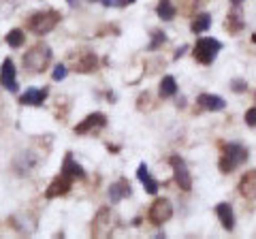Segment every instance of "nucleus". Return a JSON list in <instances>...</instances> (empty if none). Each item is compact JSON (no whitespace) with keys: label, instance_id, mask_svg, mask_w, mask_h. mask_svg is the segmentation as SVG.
I'll list each match as a JSON object with an SVG mask.
<instances>
[{"label":"nucleus","instance_id":"nucleus-28","mask_svg":"<svg viewBox=\"0 0 256 239\" xmlns=\"http://www.w3.org/2000/svg\"><path fill=\"white\" fill-rule=\"evenodd\" d=\"M246 124L248 126H256V107L246 111Z\"/></svg>","mask_w":256,"mask_h":239},{"label":"nucleus","instance_id":"nucleus-18","mask_svg":"<svg viewBox=\"0 0 256 239\" xmlns=\"http://www.w3.org/2000/svg\"><path fill=\"white\" fill-rule=\"evenodd\" d=\"M130 184H128L126 180H120L118 184H114L109 188V201L111 203H118V201H122L124 196H130Z\"/></svg>","mask_w":256,"mask_h":239},{"label":"nucleus","instance_id":"nucleus-26","mask_svg":"<svg viewBox=\"0 0 256 239\" xmlns=\"http://www.w3.org/2000/svg\"><path fill=\"white\" fill-rule=\"evenodd\" d=\"M166 41V36H164V32H160V30H154V32H152V43H150V50L152 52H156L160 45H162Z\"/></svg>","mask_w":256,"mask_h":239},{"label":"nucleus","instance_id":"nucleus-25","mask_svg":"<svg viewBox=\"0 0 256 239\" xmlns=\"http://www.w3.org/2000/svg\"><path fill=\"white\" fill-rule=\"evenodd\" d=\"M24 41H26V36H24V32H22L20 28H15V30H11V32L6 34V43H9L11 47H15V50H18V47H22Z\"/></svg>","mask_w":256,"mask_h":239},{"label":"nucleus","instance_id":"nucleus-16","mask_svg":"<svg viewBox=\"0 0 256 239\" xmlns=\"http://www.w3.org/2000/svg\"><path fill=\"white\" fill-rule=\"evenodd\" d=\"M47 98V90L43 88V90H36V88H30V90H26L20 96V102L22 105H43V100Z\"/></svg>","mask_w":256,"mask_h":239},{"label":"nucleus","instance_id":"nucleus-6","mask_svg":"<svg viewBox=\"0 0 256 239\" xmlns=\"http://www.w3.org/2000/svg\"><path fill=\"white\" fill-rule=\"evenodd\" d=\"M171 216H173V205H171L169 198H156V201L152 203L150 212H148L150 222L156 224V226L164 224L166 220H171Z\"/></svg>","mask_w":256,"mask_h":239},{"label":"nucleus","instance_id":"nucleus-2","mask_svg":"<svg viewBox=\"0 0 256 239\" xmlns=\"http://www.w3.org/2000/svg\"><path fill=\"white\" fill-rule=\"evenodd\" d=\"M52 60V50L47 45H34L28 54H24V68H28L30 73H43Z\"/></svg>","mask_w":256,"mask_h":239},{"label":"nucleus","instance_id":"nucleus-21","mask_svg":"<svg viewBox=\"0 0 256 239\" xmlns=\"http://www.w3.org/2000/svg\"><path fill=\"white\" fill-rule=\"evenodd\" d=\"M178 92V84H175V77H171V75H166V77H162V82H160V88H158V94L162 98H169V96H173V94Z\"/></svg>","mask_w":256,"mask_h":239},{"label":"nucleus","instance_id":"nucleus-17","mask_svg":"<svg viewBox=\"0 0 256 239\" xmlns=\"http://www.w3.org/2000/svg\"><path fill=\"white\" fill-rule=\"evenodd\" d=\"M34 164H36V158L32 156L30 152H24L22 156L15 158V162H13L15 173H18V175H28V173L32 171V166H34Z\"/></svg>","mask_w":256,"mask_h":239},{"label":"nucleus","instance_id":"nucleus-10","mask_svg":"<svg viewBox=\"0 0 256 239\" xmlns=\"http://www.w3.org/2000/svg\"><path fill=\"white\" fill-rule=\"evenodd\" d=\"M0 84L2 88H6L9 92H18V82H15V64L11 58H6L2 62V70H0Z\"/></svg>","mask_w":256,"mask_h":239},{"label":"nucleus","instance_id":"nucleus-1","mask_svg":"<svg viewBox=\"0 0 256 239\" xmlns=\"http://www.w3.org/2000/svg\"><path fill=\"white\" fill-rule=\"evenodd\" d=\"M60 24V13L58 11H38V13H32L28 22H26V28L34 34H47Z\"/></svg>","mask_w":256,"mask_h":239},{"label":"nucleus","instance_id":"nucleus-7","mask_svg":"<svg viewBox=\"0 0 256 239\" xmlns=\"http://www.w3.org/2000/svg\"><path fill=\"white\" fill-rule=\"evenodd\" d=\"M169 162L173 166V178H175V184H178L182 190H190L192 188V178L188 173V166H186V160L182 156H171Z\"/></svg>","mask_w":256,"mask_h":239},{"label":"nucleus","instance_id":"nucleus-34","mask_svg":"<svg viewBox=\"0 0 256 239\" xmlns=\"http://www.w3.org/2000/svg\"><path fill=\"white\" fill-rule=\"evenodd\" d=\"M90 2H96V0H90Z\"/></svg>","mask_w":256,"mask_h":239},{"label":"nucleus","instance_id":"nucleus-33","mask_svg":"<svg viewBox=\"0 0 256 239\" xmlns=\"http://www.w3.org/2000/svg\"><path fill=\"white\" fill-rule=\"evenodd\" d=\"M68 4H70V6H75V4H77V0H68Z\"/></svg>","mask_w":256,"mask_h":239},{"label":"nucleus","instance_id":"nucleus-13","mask_svg":"<svg viewBox=\"0 0 256 239\" xmlns=\"http://www.w3.org/2000/svg\"><path fill=\"white\" fill-rule=\"evenodd\" d=\"M60 173H66V175H70L73 180H84L86 178V171L82 169V164L79 162H75V158H73V154H66L64 156V162H62V169H60Z\"/></svg>","mask_w":256,"mask_h":239},{"label":"nucleus","instance_id":"nucleus-5","mask_svg":"<svg viewBox=\"0 0 256 239\" xmlns=\"http://www.w3.org/2000/svg\"><path fill=\"white\" fill-rule=\"evenodd\" d=\"M118 228V216L109 207H102L96 214V218L92 222V235L94 237H109Z\"/></svg>","mask_w":256,"mask_h":239},{"label":"nucleus","instance_id":"nucleus-20","mask_svg":"<svg viewBox=\"0 0 256 239\" xmlns=\"http://www.w3.org/2000/svg\"><path fill=\"white\" fill-rule=\"evenodd\" d=\"M212 26V15L210 13H198L194 20H192V26H190V30L194 34H198V32H205L207 28Z\"/></svg>","mask_w":256,"mask_h":239},{"label":"nucleus","instance_id":"nucleus-11","mask_svg":"<svg viewBox=\"0 0 256 239\" xmlns=\"http://www.w3.org/2000/svg\"><path fill=\"white\" fill-rule=\"evenodd\" d=\"M239 192H242V196L250 198V201L256 198V169L242 175V180H239Z\"/></svg>","mask_w":256,"mask_h":239},{"label":"nucleus","instance_id":"nucleus-31","mask_svg":"<svg viewBox=\"0 0 256 239\" xmlns=\"http://www.w3.org/2000/svg\"><path fill=\"white\" fill-rule=\"evenodd\" d=\"M100 2L105 4V6H114V2H116V0H100Z\"/></svg>","mask_w":256,"mask_h":239},{"label":"nucleus","instance_id":"nucleus-27","mask_svg":"<svg viewBox=\"0 0 256 239\" xmlns=\"http://www.w3.org/2000/svg\"><path fill=\"white\" fill-rule=\"evenodd\" d=\"M66 73H68V68L64 66V64H58L54 68V73H52V77H54V82H62L64 77H66Z\"/></svg>","mask_w":256,"mask_h":239},{"label":"nucleus","instance_id":"nucleus-15","mask_svg":"<svg viewBox=\"0 0 256 239\" xmlns=\"http://www.w3.org/2000/svg\"><path fill=\"white\" fill-rule=\"evenodd\" d=\"M137 178H139V182L143 184V188H146V192H150V194H156V192H158V182L150 175L148 164H146V162H141V164H139V169H137Z\"/></svg>","mask_w":256,"mask_h":239},{"label":"nucleus","instance_id":"nucleus-9","mask_svg":"<svg viewBox=\"0 0 256 239\" xmlns=\"http://www.w3.org/2000/svg\"><path fill=\"white\" fill-rule=\"evenodd\" d=\"M105 126H107V118L105 116H102V114H92V116H88L82 124L75 126V134H88L92 130L105 128Z\"/></svg>","mask_w":256,"mask_h":239},{"label":"nucleus","instance_id":"nucleus-3","mask_svg":"<svg viewBox=\"0 0 256 239\" xmlns=\"http://www.w3.org/2000/svg\"><path fill=\"white\" fill-rule=\"evenodd\" d=\"M248 158H250V152H248L244 146H239V143H230V146L224 148V154L220 158V171L222 173H233L235 166L244 164Z\"/></svg>","mask_w":256,"mask_h":239},{"label":"nucleus","instance_id":"nucleus-8","mask_svg":"<svg viewBox=\"0 0 256 239\" xmlns=\"http://www.w3.org/2000/svg\"><path fill=\"white\" fill-rule=\"evenodd\" d=\"M70 186H73V178H70V175H66V173H60L58 178H56L52 184H50V188L45 190V196H47V198L62 196V194L68 192Z\"/></svg>","mask_w":256,"mask_h":239},{"label":"nucleus","instance_id":"nucleus-4","mask_svg":"<svg viewBox=\"0 0 256 239\" xmlns=\"http://www.w3.org/2000/svg\"><path fill=\"white\" fill-rule=\"evenodd\" d=\"M222 50V43L218 41V38H198L194 50H192V56H194L196 62H201V64H212V62L218 58V54Z\"/></svg>","mask_w":256,"mask_h":239},{"label":"nucleus","instance_id":"nucleus-32","mask_svg":"<svg viewBox=\"0 0 256 239\" xmlns=\"http://www.w3.org/2000/svg\"><path fill=\"white\" fill-rule=\"evenodd\" d=\"M242 2H244V0H233V4H235V6H239Z\"/></svg>","mask_w":256,"mask_h":239},{"label":"nucleus","instance_id":"nucleus-24","mask_svg":"<svg viewBox=\"0 0 256 239\" xmlns=\"http://www.w3.org/2000/svg\"><path fill=\"white\" fill-rule=\"evenodd\" d=\"M205 2L207 0H182L180 9H182V13H186V15H194L198 11V6H203Z\"/></svg>","mask_w":256,"mask_h":239},{"label":"nucleus","instance_id":"nucleus-30","mask_svg":"<svg viewBox=\"0 0 256 239\" xmlns=\"http://www.w3.org/2000/svg\"><path fill=\"white\" fill-rule=\"evenodd\" d=\"M132 2H137V0H116L114 6H126V4H132Z\"/></svg>","mask_w":256,"mask_h":239},{"label":"nucleus","instance_id":"nucleus-29","mask_svg":"<svg viewBox=\"0 0 256 239\" xmlns=\"http://www.w3.org/2000/svg\"><path fill=\"white\" fill-rule=\"evenodd\" d=\"M246 88H248V86H246L244 82H233V90H235V92H244Z\"/></svg>","mask_w":256,"mask_h":239},{"label":"nucleus","instance_id":"nucleus-14","mask_svg":"<svg viewBox=\"0 0 256 239\" xmlns=\"http://www.w3.org/2000/svg\"><path fill=\"white\" fill-rule=\"evenodd\" d=\"M196 102L207 111H222L226 107V100L222 96H216V94H201V96L196 98Z\"/></svg>","mask_w":256,"mask_h":239},{"label":"nucleus","instance_id":"nucleus-12","mask_svg":"<svg viewBox=\"0 0 256 239\" xmlns=\"http://www.w3.org/2000/svg\"><path fill=\"white\" fill-rule=\"evenodd\" d=\"M96 66H98V58H96L92 52H84L75 60V70L77 73H92Z\"/></svg>","mask_w":256,"mask_h":239},{"label":"nucleus","instance_id":"nucleus-19","mask_svg":"<svg viewBox=\"0 0 256 239\" xmlns=\"http://www.w3.org/2000/svg\"><path fill=\"white\" fill-rule=\"evenodd\" d=\"M216 214H218L222 226L226 228V230H233L235 228V216H233V210H230L228 203H220L218 207H216Z\"/></svg>","mask_w":256,"mask_h":239},{"label":"nucleus","instance_id":"nucleus-22","mask_svg":"<svg viewBox=\"0 0 256 239\" xmlns=\"http://www.w3.org/2000/svg\"><path fill=\"white\" fill-rule=\"evenodd\" d=\"M158 18L160 20H164V22H169V20H173L175 18V6L171 4V0H160V4H158Z\"/></svg>","mask_w":256,"mask_h":239},{"label":"nucleus","instance_id":"nucleus-23","mask_svg":"<svg viewBox=\"0 0 256 239\" xmlns=\"http://www.w3.org/2000/svg\"><path fill=\"white\" fill-rule=\"evenodd\" d=\"M242 28H244L242 13H239V9L235 6V9L228 13V30H230V32H233V34H237V32H239V30H242Z\"/></svg>","mask_w":256,"mask_h":239}]
</instances>
